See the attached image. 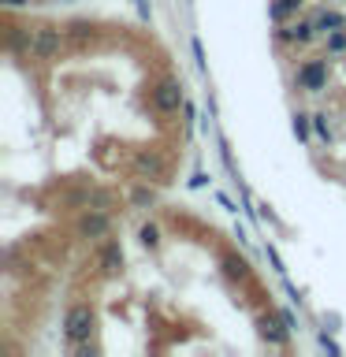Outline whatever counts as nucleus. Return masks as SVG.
I'll list each match as a JSON object with an SVG mask.
<instances>
[{
    "label": "nucleus",
    "instance_id": "f03ea898",
    "mask_svg": "<svg viewBox=\"0 0 346 357\" xmlns=\"http://www.w3.org/2000/svg\"><path fill=\"white\" fill-rule=\"evenodd\" d=\"M63 335H67V342H75V346H82L89 335H93V309L86 305H71L67 309V317H63Z\"/></svg>",
    "mask_w": 346,
    "mask_h": 357
},
{
    "label": "nucleus",
    "instance_id": "a211bd4d",
    "mask_svg": "<svg viewBox=\"0 0 346 357\" xmlns=\"http://www.w3.org/2000/svg\"><path fill=\"white\" fill-rule=\"evenodd\" d=\"M71 33H75V38H89V26H86V22H71Z\"/></svg>",
    "mask_w": 346,
    "mask_h": 357
},
{
    "label": "nucleus",
    "instance_id": "423d86ee",
    "mask_svg": "<svg viewBox=\"0 0 346 357\" xmlns=\"http://www.w3.org/2000/svg\"><path fill=\"white\" fill-rule=\"evenodd\" d=\"M317 38V22H294V26L279 30V41H294V45H309Z\"/></svg>",
    "mask_w": 346,
    "mask_h": 357
},
{
    "label": "nucleus",
    "instance_id": "4468645a",
    "mask_svg": "<svg viewBox=\"0 0 346 357\" xmlns=\"http://www.w3.org/2000/svg\"><path fill=\"white\" fill-rule=\"evenodd\" d=\"M138 238H142V245H149V250H156V245H160V234H156V227H153V223H145Z\"/></svg>",
    "mask_w": 346,
    "mask_h": 357
},
{
    "label": "nucleus",
    "instance_id": "ddd939ff",
    "mask_svg": "<svg viewBox=\"0 0 346 357\" xmlns=\"http://www.w3.org/2000/svg\"><path fill=\"white\" fill-rule=\"evenodd\" d=\"M313 130H317L324 142H331V127H328V116H324V112H317V116H313Z\"/></svg>",
    "mask_w": 346,
    "mask_h": 357
},
{
    "label": "nucleus",
    "instance_id": "39448f33",
    "mask_svg": "<svg viewBox=\"0 0 346 357\" xmlns=\"http://www.w3.org/2000/svg\"><path fill=\"white\" fill-rule=\"evenodd\" d=\"M108 227H112V223H108V216L100 208H89L86 216L78 220V234H82V238H105Z\"/></svg>",
    "mask_w": 346,
    "mask_h": 357
},
{
    "label": "nucleus",
    "instance_id": "f3484780",
    "mask_svg": "<svg viewBox=\"0 0 346 357\" xmlns=\"http://www.w3.org/2000/svg\"><path fill=\"white\" fill-rule=\"evenodd\" d=\"M134 205H138V208H145V205H153V190H134Z\"/></svg>",
    "mask_w": 346,
    "mask_h": 357
},
{
    "label": "nucleus",
    "instance_id": "1a4fd4ad",
    "mask_svg": "<svg viewBox=\"0 0 346 357\" xmlns=\"http://www.w3.org/2000/svg\"><path fill=\"white\" fill-rule=\"evenodd\" d=\"M313 22H317V30H324V33H331V30H343V26H346V19H343V15H335V11H317V15H313Z\"/></svg>",
    "mask_w": 346,
    "mask_h": 357
},
{
    "label": "nucleus",
    "instance_id": "9d476101",
    "mask_svg": "<svg viewBox=\"0 0 346 357\" xmlns=\"http://www.w3.org/2000/svg\"><path fill=\"white\" fill-rule=\"evenodd\" d=\"M283 328H287V324H283ZM283 328H279L272 317H261V335H264L268 342H287V331Z\"/></svg>",
    "mask_w": 346,
    "mask_h": 357
},
{
    "label": "nucleus",
    "instance_id": "9b49d317",
    "mask_svg": "<svg viewBox=\"0 0 346 357\" xmlns=\"http://www.w3.org/2000/svg\"><path fill=\"white\" fill-rule=\"evenodd\" d=\"M301 8V0H276L272 4V19H287L290 11H298Z\"/></svg>",
    "mask_w": 346,
    "mask_h": 357
},
{
    "label": "nucleus",
    "instance_id": "f257e3e1",
    "mask_svg": "<svg viewBox=\"0 0 346 357\" xmlns=\"http://www.w3.org/2000/svg\"><path fill=\"white\" fill-rule=\"evenodd\" d=\"M63 52V30L60 26H38L30 30V41H27V56L38 63H49V60H60Z\"/></svg>",
    "mask_w": 346,
    "mask_h": 357
},
{
    "label": "nucleus",
    "instance_id": "20e7f679",
    "mask_svg": "<svg viewBox=\"0 0 346 357\" xmlns=\"http://www.w3.org/2000/svg\"><path fill=\"white\" fill-rule=\"evenodd\" d=\"M298 86L306 93H324L328 89V63L324 60H306L298 67Z\"/></svg>",
    "mask_w": 346,
    "mask_h": 357
},
{
    "label": "nucleus",
    "instance_id": "6ab92c4d",
    "mask_svg": "<svg viewBox=\"0 0 346 357\" xmlns=\"http://www.w3.org/2000/svg\"><path fill=\"white\" fill-rule=\"evenodd\" d=\"M4 4H8V8H19V4H22V0H4Z\"/></svg>",
    "mask_w": 346,
    "mask_h": 357
},
{
    "label": "nucleus",
    "instance_id": "0eeeda50",
    "mask_svg": "<svg viewBox=\"0 0 346 357\" xmlns=\"http://www.w3.org/2000/svg\"><path fill=\"white\" fill-rule=\"evenodd\" d=\"M97 264H100V272H105V275H116L119 268H123V250H119L116 242H108L105 250H100V257H97Z\"/></svg>",
    "mask_w": 346,
    "mask_h": 357
},
{
    "label": "nucleus",
    "instance_id": "6e6552de",
    "mask_svg": "<svg viewBox=\"0 0 346 357\" xmlns=\"http://www.w3.org/2000/svg\"><path fill=\"white\" fill-rule=\"evenodd\" d=\"M134 167H138V175H149V178H160L164 175L160 156H153V153H142L138 160H134Z\"/></svg>",
    "mask_w": 346,
    "mask_h": 357
},
{
    "label": "nucleus",
    "instance_id": "2eb2a0df",
    "mask_svg": "<svg viewBox=\"0 0 346 357\" xmlns=\"http://www.w3.org/2000/svg\"><path fill=\"white\" fill-rule=\"evenodd\" d=\"M309 119L313 116H306V112H298V116H294V134H298V138H309Z\"/></svg>",
    "mask_w": 346,
    "mask_h": 357
},
{
    "label": "nucleus",
    "instance_id": "dca6fc26",
    "mask_svg": "<svg viewBox=\"0 0 346 357\" xmlns=\"http://www.w3.org/2000/svg\"><path fill=\"white\" fill-rule=\"evenodd\" d=\"M227 272L239 275V279H246V275H250V268H246V261H239V257H227Z\"/></svg>",
    "mask_w": 346,
    "mask_h": 357
},
{
    "label": "nucleus",
    "instance_id": "f8f14e48",
    "mask_svg": "<svg viewBox=\"0 0 346 357\" xmlns=\"http://www.w3.org/2000/svg\"><path fill=\"white\" fill-rule=\"evenodd\" d=\"M328 52H335V56L346 52V30H331L328 33Z\"/></svg>",
    "mask_w": 346,
    "mask_h": 357
},
{
    "label": "nucleus",
    "instance_id": "7ed1b4c3",
    "mask_svg": "<svg viewBox=\"0 0 346 357\" xmlns=\"http://www.w3.org/2000/svg\"><path fill=\"white\" fill-rule=\"evenodd\" d=\"M149 97H153V108L160 112V116H172V112L183 108V86L175 82V78H164V82H156L149 89Z\"/></svg>",
    "mask_w": 346,
    "mask_h": 357
}]
</instances>
